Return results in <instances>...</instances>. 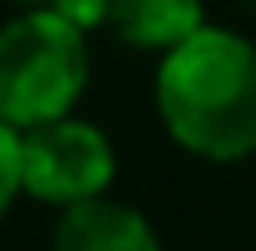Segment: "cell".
Returning a JSON list of instances; mask_svg holds the SVG:
<instances>
[{
	"instance_id": "1",
	"label": "cell",
	"mask_w": 256,
	"mask_h": 251,
	"mask_svg": "<svg viewBox=\"0 0 256 251\" xmlns=\"http://www.w3.org/2000/svg\"><path fill=\"white\" fill-rule=\"evenodd\" d=\"M153 104L182 153L202 162L256 158V44L226 25L192 30L158 54Z\"/></svg>"
},
{
	"instance_id": "2",
	"label": "cell",
	"mask_w": 256,
	"mask_h": 251,
	"mask_svg": "<svg viewBox=\"0 0 256 251\" xmlns=\"http://www.w3.org/2000/svg\"><path fill=\"white\" fill-rule=\"evenodd\" d=\"M84 89H89L84 30H74L50 5H30L25 15L0 25V118L15 133L74 114Z\"/></svg>"
},
{
	"instance_id": "3",
	"label": "cell",
	"mask_w": 256,
	"mask_h": 251,
	"mask_svg": "<svg viewBox=\"0 0 256 251\" xmlns=\"http://www.w3.org/2000/svg\"><path fill=\"white\" fill-rule=\"evenodd\" d=\"M118 178L114 138L89 118L64 114L54 124H40L20 133V192L44 207H74L104 197Z\"/></svg>"
},
{
	"instance_id": "5",
	"label": "cell",
	"mask_w": 256,
	"mask_h": 251,
	"mask_svg": "<svg viewBox=\"0 0 256 251\" xmlns=\"http://www.w3.org/2000/svg\"><path fill=\"white\" fill-rule=\"evenodd\" d=\"M202 25H207L202 0H108V30L143 54H168Z\"/></svg>"
},
{
	"instance_id": "8",
	"label": "cell",
	"mask_w": 256,
	"mask_h": 251,
	"mask_svg": "<svg viewBox=\"0 0 256 251\" xmlns=\"http://www.w3.org/2000/svg\"><path fill=\"white\" fill-rule=\"evenodd\" d=\"M20 5H50V0H20Z\"/></svg>"
},
{
	"instance_id": "6",
	"label": "cell",
	"mask_w": 256,
	"mask_h": 251,
	"mask_svg": "<svg viewBox=\"0 0 256 251\" xmlns=\"http://www.w3.org/2000/svg\"><path fill=\"white\" fill-rule=\"evenodd\" d=\"M20 197V133L0 118V217Z\"/></svg>"
},
{
	"instance_id": "7",
	"label": "cell",
	"mask_w": 256,
	"mask_h": 251,
	"mask_svg": "<svg viewBox=\"0 0 256 251\" xmlns=\"http://www.w3.org/2000/svg\"><path fill=\"white\" fill-rule=\"evenodd\" d=\"M50 10L64 15L74 30H84V34L108 30V0H50Z\"/></svg>"
},
{
	"instance_id": "4",
	"label": "cell",
	"mask_w": 256,
	"mask_h": 251,
	"mask_svg": "<svg viewBox=\"0 0 256 251\" xmlns=\"http://www.w3.org/2000/svg\"><path fill=\"white\" fill-rule=\"evenodd\" d=\"M50 251H162V242L138 207L104 192L64 207L50 232Z\"/></svg>"
}]
</instances>
